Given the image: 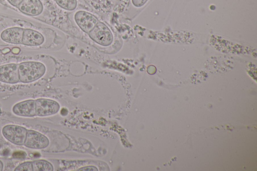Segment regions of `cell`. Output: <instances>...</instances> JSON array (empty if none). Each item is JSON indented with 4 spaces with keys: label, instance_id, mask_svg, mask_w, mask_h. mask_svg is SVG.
Listing matches in <instances>:
<instances>
[{
    "label": "cell",
    "instance_id": "cell-1",
    "mask_svg": "<svg viewBox=\"0 0 257 171\" xmlns=\"http://www.w3.org/2000/svg\"><path fill=\"white\" fill-rule=\"evenodd\" d=\"M46 67L37 61L23 62L18 65L20 81L29 83L41 78L46 72Z\"/></svg>",
    "mask_w": 257,
    "mask_h": 171
},
{
    "label": "cell",
    "instance_id": "cell-2",
    "mask_svg": "<svg viewBox=\"0 0 257 171\" xmlns=\"http://www.w3.org/2000/svg\"><path fill=\"white\" fill-rule=\"evenodd\" d=\"M88 34L91 40L101 46H108L113 41L111 31L101 22H98Z\"/></svg>",
    "mask_w": 257,
    "mask_h": 171
},
{
    "label": "cell",
    "instance_id": "cell-3",
    "mask_svg": "<svg viewBox=\"0 0 257 171\" xmlns=\"http://www.w3.org/2000/svg\"><path fill=\"white\" fill-rule=\"evenodd\" d=\"M27 130L23 126L8 124L3 128L2 134L11 143L17 145H23L24 144Z\"/></svg>",
    "mask_w": 257,
    "mask_h": 171
},
{
    "label": "cell",
    "instance_id": "cell-4",
    "mask_svg": "<svg viewBox=\"0 0 257 171\" xmlns=\"http://www.w3.org/2000/svg\"><path fill=\"white\" fill-rule=\"evenodd\" d=\"M74 19L80 29L86 33H88L99 22L98 19L94 15L83 10L75 12Z\"/></svg>",
    "mask_w": 257,
    "mask_h": 171
},
{
    "label": "cell",
    "instance_id": "cell-5",
    "mask_svg": "<svg viewBox=\"0 0 257 171\" xmlns=\"http://www.w3.org/2000/svg\"><path fill=\"white\" fill-rule=\"evenodd\" d=\"M36 116H48L57 113L60 109L59 103L55 100L47 98L35 100Z\"/></svg>",
    "mask_w": 257,
    "mask_h": 171
},
{
    "label": "cell",
    "instance_id": "cell-6",
    "mask_svg": "<svg viewBox=\"0 0 257 171\" xmlns=\"http://www.w3.org/2000/svg\"><path fill=\"white\" fill-rule=\"evenodd\" d=\"M49 144V139L41 133L34 130H27L24 145L32 149H44Z\"/></svg>",
    "mask_w": 257,
    "mask_h": 171
},
{
    "label": "cell",
    "instance_id": "cell-7",
    "mask_svg": "<svg viewBox=\"0 0 257 171\" xmlns=\"http://www.w3.org/2000/svg\"><path fill=\"white\" fill-rule=\"evenodd\" d=\"M0 81L7 84H16L20 81L18 65L10 63L0 66Z\"/></svg>",
    "mask_w": 257,
    "mask_h": 171
},
{
    "label": "cell",
    "instance_id": "cell-8",
    "mask_svg": "<svg viewBox=\"0 0 257 171\" xmlns=\"http://www.w3.org/2000/svg\"><path fill=\"white\" fill-rule=\"evenodd\" d=\"M18 9L27 16L35 17L43 12L44 7L40 0H23Z\"/></svg>",
    "mask_w": 257,
    "mask_h": 171
},
{
    "label": "cell",
    "instance_id": "cell-9",
    "mask_svg": "<svg viewBox=\"0 0 257 171\" xmlns=\"http://www.w3.org/2000/svg\"><path fill=\"white\" fill-rule=\"evenodd\" d=\"M13 112L18 116L23 117H34L36 115L35 100H26L14 105Z\"/></svg>",
    "mask_w": 257,
    "mask_h": 171
},
{
    "label": "cell",
    "instance_id": "cell-10",
    "mask_svg": "<svg viewBox=\"0 0 257 171\" xmlns=\"http://www.w3.org/2000/svg\"><path fill=\"white\" fill-rule=\"evenodd\" d=\"M24 29L14 27L4 30L1 34V39L5 42L13 44H22Z\"/></svg>",
    "mask_w": 257,
    "mask_h": 171
},
{
    "label": "cell",
    "instance_id": "cell-11",
    "mask_svg": "<svg viewBox=\"0 0 257 171\" xmlns=\"http://www.w3.org/2000/svg\"><path fill=\"white\" fill-rule=\"evenodd\" d=\"M45 39L40 32L31 29H25L22 44L27 46H38L42 45Z\"/></svg>",
    "mask_w": 257,
    "mask_h": 171
},
{
    "label": "cell",
    "instance_id": "cell-12",
    "mask_svg": "<svg viewBox=\"0 0 257 171\" xmlns=\"http://www.w3.org/2000/svg\"><path fill=\"white\" fill-rule=\"evenodd\" d=\"M32 162L33 171H52L53 166L47 160L44 159L35 160Z\"/></svg>",
    "mask_w": 257,
    "mask_h": 171
},
{
    "label": "cell",
    "instance_id": "cell-13",
    "mask_svg": "<svg viewBox=\"0 0 257 171\" xmlns=\"http://www.w3.org/2000/svg\"><path fill=\"white\" fill-rule=\"evenodd\" d=\"M55 1L59 7L68 11L74 10L77 6V0H55Z\"/></svg>",
    "mask_w": 257,
    "mask_h": 171
},
{
    "label": "cell",
    "instance_id": "cell-14",
    "mask_svg": "<svg viewBox=\"0 0 257 171\" xmlns=\"http://www.w3.org/2000/svg\"><path fill=\"white\" fill-rule=\"evenodd\" d=\"M15 171H33L32 161H25L18 165Z\"/></svg>",
    "mask_w": 257,
    "mask_h": 171
},
{
    "label": "cell",
    "instance_id": "cell-15",
    "mask_svg": "<svg viewBox=\"0 0 257 171\" xmlns=\"http://www.w3.org/2000/svg\"><path fill=\"white\" fill-rule=\"evenodd\" d=\"M148 0H131L132 5L136 8L143 7Z\"/></svg>",
    "mask_w": 257,
    "mask_h": 171
},
{
    "label": "cell",
    "instance_id": "cell-16",
    "mask_svg": "<svg viewBox=\"0 0 257 171\" xmlns=\"http://www.w3.org/2000/svg\"><path fill=\"white\" fill-rule=\"evenodd\" d=\"M26 153H25V152H24V151H18V152H15L14 154H13V156L14 157H16V158H25V157L26 156Z\"/></svg>",
    "mask_w": 257,
    "mask_h": 171
},
{
    "label": "cell",
    "instance_id": "cell-17",
    "mask_svg": "<svg viewBox=\"0 0 257 171\" xmlns=\"http://www.w3.org/2000/svg\"><path fill=\"white\" fill-rule=\"evenodd\" d=\"M8 3L14 7L18 8L23 0H7Z\"/></svg>",
    "mask_w": 257,
    "mask_h": 171
},
{
    "label": "cell",
    "instance_id": "cell-18",
    "mask_svg": "<svg viewBox=\"0 0 257 171\" xmlns=\"http://www.w3.org/2000/svg\"><path fill=\"white\" fill-rule=\"evenodd\" d=\"M4 167V164L3 162L0 160V171L3 170Z\"/></svg>",
    "mask_w": 257,
    "mask_h": 171
}]
</instances>
